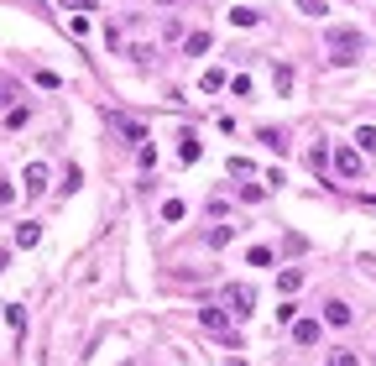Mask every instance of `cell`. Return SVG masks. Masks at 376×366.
I'll return each mask as SVG.
<instances>
[{
    "label": "cell",
    "mask_w": 376,
    "mask_h": 366,
    "mask_svg": "<svg viewBox=\"0 0 376 366\" xmlns=\"http://www.w3.org/2000/svg\"><path fill=\"white\" fill-rule=\"evenodd\" d=\"M324 47H329L334 63H356L360 47H366V37H360V26H329V32H324Z\"/></svg>",
    "instance_id": "6da1fadb"
},
{
    "label": "cell",
    "mask_w": 376,
    "mask_h": 366,
    "mask_svg": "<svg viewBox=\"0 0 376 366\" xmlns=\"http://www.w3.org/2000/svg\"><path fill=\"white\" fill-rule=\"evenodd\" d=\"M199 324H204V330H209V335H225V341H230V345L240 350V335L230 330V314H225V309H220V304H204V309H199Z\"/></svg>",
    "instance_id": "7a4b0ae2"
},
{
    "label": "cell",
    "mask_w": 376,
    "mask_h": 366,
    "mask_svg": "<svg viewBox=\"0 0 376 366\" xmlns=\"http://www.w3.org/2000/svg\"><path fill=\"white\" fill-rule=\"evenodd\" d=\"M225 304L235 309V319H246V314H251V304H257V293H251L246 282H230V288H225Z\"/></svg>",
    "instance_id": "3957f363"
},
{
    "label": "cell",
    "mask_w": 376,
    "mask_h": 366,
    "mask_svg": "<svg viewBox=\"0 0 376 366\" xmlns=\"http://www.w3.org/2000/svg\"><path fill=\"white\" fill-rule=\"evenodd\" d=\"M334 173H340V178H360V152L356 147H340V152H334Z\"/></svg>",
    "instance_id": "277c9868"
},
{
    "label": "cell",
    "mask_w": 376,
    "mask_h": 366,
    "mask_svg": "<svg viewBox=\"0 0 376 366\" xmlns=\"http://www.w3.org/2000/svg\"><path fill=\"white\" fill-rule=\"evenodd\" d=\"M351 319H356V309L345 304V298H329V304H324V324H334V330H345Z\"/></svg>",
    "instance_id": "5b68a950"
},
{
    "label": "cell",
    "mask_w": 376,
    "mask_h": 366,
    "mask_svg": "<svg viewBox=\"0 0 376 366\" xmlns=\"http://www.w3.org/2000/svg\"><path fill=\"white\" fill-rule=\"evenodd\" d=\"M21 183H26V194H42V188H47V162H26Z\"/></svg>",
    "instance_id": "8992f818"
},
{
    "label": "cell",
    "mask_w": 376,
    "mask_h": 366,
    "mask_svg": "<svg viewBox=\"0 0 376 366\" xmlns=\"http://www.w3.org/2000/svg\"><path fill=\"white\" fill-rule=\"evenodd\" d=\"M293 341L298 345H319V319H293Z\"/></svg>",
    "instance_id": "52a82bcc"
},
{
    "label": "cell",
    "mask_w": 376,
    "mask_h": 366,
    "mask_svg": "<svg viewBox=\"0 0 376 366\" xmlns=\"http://www.w3.org/2000/svg\"><path fill=\"white\" fill-rule=\"evenodd\" d=\"M110 126H115V131H120V137H126V142H146V131H141V126H136V120H131V115H120V110L110 115Z\"/></svg>",
    "instance_id": "ba28073f"
},
{
    "label": "cell",
    "mask_w": 376,
    "mask_h": 366,
    "mask_svg": "<svg viewBox=\"0 0 376 366\" xmlns=\"http://www.w3.org/2000/svg\"><path fill=\"white\" fill-rule=\"evenodd\" d=\"M209 47H214L209 32H188V37H183V52H188V58H199V52H209Z\"/></svg>",
    "instance_id": "9c48e42d"
},
{
    "label": "cell",
    "mask_w": 376,
    "mask_h": 366,
    "mask_svg": "<svg viewBox=\"0 0 376 366\" xmlns=\"http://www.w3.org/2000/svg\"><path fill=\"white\" fill-rule=\"evenodd\" d=\"M37 241H42V225H37V220H26V225H16V246H26V251H32Z\"/></svg>",
    "instance_id": "30bf717a"
},
{
    "label": "cell",
    "mask_w": 376,
    "mask_h": 366,
    "mask_svg": "<svg viewBox=\"0 0 376 366\" xmlns=\"http://www.w3.org/2000/svg\"><path fill=\"white\" fill-rule=\"evenodd\" d=\"M199 152H204V147H199V137H194V131H183V147H178V157H183V162H199Z\"/></svg>",
    "instance_id": "8fae6325"
},
{
    "label": "cell",
    "mask_w": 376,
    "mask_h": 366,
    "mask_svg": "<svg viewBox=\"0 0 376 366\" xmlns=\"http://www.w3.org/2000/svg\"><path fill=\"white\" fill-rule=\"evenodd\" d=\"M308 168H314L319 178H324V168H329V152H324V142H319V147H308Z\"/></svg>",
    "instance_id": "7c38bea8"
},
{
    "label": "cell",
    "mask_w": 376,
    "mask_h": 366,
    "mask_svg": "<svg viewBox=\"0 0 376 366\" xmlns=\"http://www.w3.org/2000/svg\"><path fill=\"white\" fill-rule=\"evenodd\" d=\"M324 366H360V356H356V350H345V345H334Z\"/></svg>",
    "instance_id": "4fadbf2b"
},
{
    "label": "cell",
    "mask_w": 376,
    "mask_h": 366,
    "mask_svg": "<svg viewBox=\"0 0 376 366\" xmlns=\"http://www.w3.org/2000/svg\"><path fill=\"white\" fill-rule=\"evenodd\" d=\"M277 288H282V293H298V288H303V273H298V267H288V273L277 278Z\"/></svg>",
    "instance_id": "5bb4252c"
},
{
    "label": "cell",
    "mask_w": 376,
    "mask_h": 366,
    "mask_svg": "<svg viewBox=\"0 0 376 366\" xmlns=\"http://www.w3.org/2000/svg\"><path fill=\"white\" fill-rule=\"evenodd\" d=\"M230 21H235V26H257V21H262V11H251V6H235V11H230Z\"/></svg>",
    "instance_id": "9a60e30c"
},
{
    "label": "cell",
    "mask_w": 376,
    "mask_h": 366,
    "mask_svg": "<svg viewBox=\"0 0 376 366\" xmlns=\"http://www.w3.org/2000/svg\"><path fill=\"white\" fill-rule=\"evenodd\" d=\"M272 84H277V94L293 89V69H288V63H277V69H272Z\"/></svg>",
    "instance_id": "2e32d148"
},
{
    "label": "cell",
    "mask_w": 376,
    "mask_h": 366,
    "mask_svg": "<svg viewBox=\"0 0 376 366\" xmlns=\"http://www.w3.org/2000/svg\"><path fill=\"white\" fill-rule=\"evenodd\" d=\"M199 89H204V94H214V89H225V69H209L204 79H199Z\"/></svg>",
    "instance_id": "e0dca14e"
},
{
    "label": "cell",
    "mask_w": 376,
    "mask_h": 366,
    "mask_svg": "<svg viewBox=\"0 0 376 366\" xmlns=\"http://www.w3.org/2000/svg\"><path fill=\"white\" fill-rule=\"evenodd\" d=\"M230 236H235V225H214L204 241H209V246H230Z\"/></svg>",
    "instance_id": "ac0fdd59"
},
{
    "label": "cell",
    "mask_w": 376,
    "mask_h": 366,
    "mask_svg": "<svg viewBox=\"0 0 376 366\" xmlns=\"http://www.w3.org/2000/svg\"><path fill=\"white\" fill-rule=\"evenodd\" d=\"M262 142H266V147H272V152H277V157H282V152H288V137H282V131H272V126H266V131H262Z\"/></svg>",
    "instance_id": "d6986e66"
},
{
    "label": "cell",
    "mask_w": 376,
    "mask_h": 366,
    "mask_svg": "<svg viewBox=\"0 0 376 366\" xmlns=\"http://www.w3.org/2000/svg\"><path fill=\"white\" fill-rule=\"evenodd\" d=\"M293 6H298L303 16H329V6H324V0H293Z\"/></svg>",
    "instance_id": "ffe728a7"
},
{
    "label": "cell",
    "mask_w": 376,
    "mask_h": 366,
    "mask_svg": "<svg viewBox=\"0 0 376 366\" xmlns=\"http://www.w3.org/2000/svg\"><path fill=\"white\" fill-rule=\"evenodd\" d=\"M246 262H251V267H272V251H266V246H251Z\"/></svg>",
    "instance_id": "44dd1931"
},
{
    "label": "cell",
    "mask_w": 376,
    "mask_h": 366,
    "mask_svg": "<svg viewBox=\"0 0 376 366\" xmlns=\"http://www.w3.org/2000/svg\"><path fill=\"white\" fill-rule=\"evenodd\" d=\"M356 142H360V152H376V126H360Z\"/></svg>",
    "instance_id": "7402d4cb"
},
{
    "label": "cell",
    "mask_w": 376,
    "mask_h": 366,
    "mask_svg": "<svg viewBox=\"0 0 376 366\" xmlns=\"http://www.w3.org/2000/svg\"><path fill=\"white\" fill-rule=\"evenodd\" d=\"M26 115H32V110H26V105H16V110H6V126H11V131L26 126Z\"/></svg>",
    "instance_id": "603a6c76"
},
{
    "label": "cell",
    "mask_w": 376,
    "mask_h": 366,
    "mask_svg": "<svg viewBox=\"0 0 376 366\" xmlns=\"http://www.w3.org/2000/svg\"><path fill=\"white\" fill-rule=\"evenodd\" d=\"M163 220H183V199H168V205H163Z\"/></svg>",
    "instance_id": "cb8c5ba5"
},
{
    "label": "cell",
    "mask_w": 376,
    "mask_h": 366,
    "mask_svg": "<svg viewBox=\"0 0 376 366\" xmlns=\"http://www.w3.org/2000/svg\"><path fill=\"white\" fill-rule=\"evenodd\" d=\"M6 324H11V330H21V324H26V309L11 304V309H6Z\"/></svg>",
    "instance_id": "d4e9b609"
},
{
    "label": "cell",
    "mask_w": 376,
    "mask_h": 366,
    "mask_svg": "<svg viewBox=\"0 0 376 366\" xmlns=\"http://www.w3.org/2000/svg\"><path fill=\"white\" fill-rule=\"evenodd\" d=\"M11 100H16V84H6V79H0V110H11Z\"/></svg>",
    "instance_id": "484cf974"
},
{
    "label": "cell",
    "mask_w": 376,
    "mask_h": 366,
    "mask_svg": "<svg viewBox=\"0 0 376 366\" xmlns=\"http://www.w3.org/2000/svg\"><path fill=\"white\" fill-rule=\"evenodd\" d=\"M58 6H63V11H89L94 0H58Z\"/></svg>",
    "instance_id": "4316f807"
},
{
    "label": "cell",
    "mask_w": 376,
    "mask_h": 366,
    "mask_svg": "<svg viewBox=\"0 0 376 366\" xmlns=\"http://www.w3.org/2000/svg\"><path fill=\"white\" fill-rule=\"evenodd\" d=\"M11 199H16V188H11V183H0V210H6Z\"/></svg>",
    "instance_id": "83f0119b"
},
{
    "label": "cell",
    "mask_w": 376,
    "mask_h": 366,
    "mask_svg": "<svg viewBox=\"0 0 376 366\" xmlns=\"http://www.w3.org/2000/svg\"><path fill=\"white\" fill-rule=\"evenodd\" d=\"M6 262H11V251H6V246H0V273H6Z\"/></svg>",
    "instance_id": "f1b7e54d"
},
{
    "label": "cell",
    "mask_w": 376,
    "mask_h": 366,
    "mask_svg": "<svg viewBox=\"0 0 376 366\" xmlns=\"http://www.w3.org/2000/svg\"><path fill=\"white\" fill-rule=\"evenodd\" d=\"M157 6H172V0H157Z\"/></svg>",
    "instance_id": "f546056e"
},
{
    "label": "cell",
    "mask_w": 376,
    "mask_h": 366,
    "mask_svg": "<svg viewBox=\"0 0 376 366\" xmlns=\"http://www.w3.org/2000/svg\"><path fill=\"white\" fill-rule=\"evenodd\" d=\"M120 366H136V361H120Z\"/></svg>",
    "instance_id": "4dcf8cb0"
},
{
    "label": "cell",
    "mask_w": 376,
    "mask_h": 366,
    "mask_svg": "<svg viewBox=\"0 0 376 366\" xmlns=\"http://www.w3.org/2000/svg\"><path fill=\"white\" fill-rule=\"evenodd\" d=\"M230 366H246V361H230Z\"/></svg>",
    "instance_id": "1f68e13d"
}]
</instances>
